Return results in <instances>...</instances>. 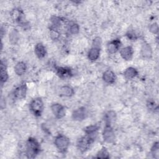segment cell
I'll use <instances>...</instances> for the list:
<instances>
[{
	"instance_id": "14",
	"label": "cell",
	"mask_w": 159,
	"mask_h": 159,
	"mask_svg": "<svg viewBox=\"0 0 159 159\" xmlns=\"http://www.w3.org/2000/svg\"><path fill=\"white\" fill-rule=\"evenodd\" d=\"M103 81L109 84H112L115 83L116 80V75L114 71L111 70H107L105 71L102 74Z\"/></svg>"
},
{
	"instance_id": "24",
	"label": "cell",
	"mask_w": 159,
	"mask_h": 159,
	"mask_svg": "<svg viewBox=\"0 0 159 159\" xmlns=\"http://www.w3.org/2000/svg\"><path fill=\"white\" fill-rule=\"evenodd\" d=\"M150 153L152 155V157L155 159H158L159 158V143L158 142H155L151 148H150Z\"/></svg>"
},
{
	"instance_id": "1",
	"label": "cell",
	"mask_w": 159,
	"mask_h": 159,
	"mask_svg": "<svg viewBox=\"0 0 159 159\" xmlns=\"http://www.w3.org/2000/svg\"><path fill=\"white\" fill-rule=\"evenodd\" d=\"M27 158H34L40 152V145L36 139L29 137L26 142Z\"/></svg>"
},
{
	"instance_id": "19",
	"label": "cell",
	"mask_w": 159,
	"mask_h": 159,
	"mask_svg": "<svg viewBox=\"0 0 159 159\" xmlns=\"http://www.w3.org/2000/svg\"><path fill=\"white\" fill-rule=\"evenodd\" d=\"M139 74L137 70L132 66L127 68L124 71V76L127 80H132L135 78Z\"/></svg>"
},
{
	"instance_id": "8",
	"label": "cell",
	"mask_w": 159,
	"mask_h": 159,
	"mask_svg": "<svg viewBox=\"0 0 159 159\" xmlns=\"http://www.w3.org/2000/svg\"><path fill=\"white\" fill-rule=\"evenodd\" d=\"M88 112L86 107H80L73 111L71 117L74 120L82 121L86 118Z\"/></svg>"
},
{
	"instance_id": "5",
	"label": "cell",
	"mask_w": 159,
	"mask_h": 159,
	"mask_svg": "<svg viewBox=\"0 0 159 159\" xmlns=\"http://www.w3.org/2000/svg\"><path fill=\"white\" fill-rule=\"evenodd\" d=\"M103 140L109 143H114L116 140V135L114 130L111 124H105L102 130Z\"/></svg>"
},
{
	"instance_id": "2",
	"label": "cell",
	"mask_w": 159,
	"mask_h": 159,
	"mask_svg": "<svg viewBox=\"0 0 159 159\" xmlns=\"http://www.w3.org/2000/svg\"><path fill=\"white\" fill-rule=\"evenodd\" d=\"M54 144L59 152L65 153L67 152L70 144L68 137L63 134L57 135L54 139Z\"/></svg>"
},
{
	"instance_id": "30",
	"label": "cell",
	"mask_w": 159,
	"mask_h": 159,
	"mask_svg": "<svg viewBox=\"0 0 159 159\" xmlns=\"http://www.w3.org/2000/svg\"><path fill=\"white\" fill-rule=\"evenodd\" d=\"M101 44H102L101 38L99 37H96L94 39L93 41V45L92 46L98 47V48H101Z\"/></svg>"
},
{
	"instance_id": "22",
	"label": "cell",
	"mask_w": 159,
	"mask_h": 159,
	"mask_svg": "<svg viewBox=\"0 0 159 159\" xmlns=\"http://www.w3.org/2000/svg\"><path fill=\"white\" fill-rule=\"evenodd\" d=\"M104 120L105 121L106 124H111L114 122V120L116 119V114L113 111H107L105 114L104 117Z\"/></svg>"
},
{
	"instance_id": "11",
	"label": "cell",
	"mask_w": 159,
	"mask_h": 159,
	"mask_svg": "<svg viewBox=\"0 0 159 159\" xmlns=\"http://www.w3.org/2000/svg\"><path fill=\"white\" fill-rule=\"evenodd\" d=\"M121 45L122 43L120 39H116L112 40L107 43V50L111 54L116 53L120 49Z\"/></svg>"
},
{
	"instance_id": "3",
	"label": "cell",
	"mask_w": 159,
	"mask_h": 159,
	"mask_svg": "<svg viewBox=\"0 0 159 159\" xmlns=\"http://www.w3.org/2000/svg\"><path fill=\"white\" fill-rule=\"evenodd\" d=\"M95 139L96 138L85 134V135L80 137L77 140L76 147L78 150L82 153L86 152L89 149Z\"/></svg>"
},
{
	"instance_id": "6",
	"label": "cell",
	"mask_w": 159,
	"mask_h": 159,
	"mask_svg": "<svg viewBox=\"0 0 159 159\" xmlns=\"http://www.w3.org/2000/svg\"><path fill=\"white\" fill-rule=\"evenodd\" d=\"M11 16L17 23H18L24 29L28 26L29 24L25 19V16L22 10L17 8L13 9L11 12Z\"/></svg>"
},
{
	"instance_id": "28",
	"label": "cell",
	"mask_w": 159,
	"mask_h": 159,
	"mask_svg": "<svg viewBox=\"0 0 159 159\" xmlns=\"http://www.w3.org/2000/svg\"><path fill=\"white\" fill-rule=\"evenodd\" d=\"M149 30L153 34H157L158 32V25L157 22H153L149 26Z\"/></svg>"
},
{
	"instance_id": "9",
	"label": "cell",
	"mask_w": 159,
	"mask_h": 159,
	"mask_svg": "<svg viewBox=\"0 0 159 159\" xmlns=\"http://www.w3.org/2000/svg\"><path fill=\"white\" fill-rule=\"evenodd\" d=\"M56 73L58 77L63 80L70 78L73 76L72 70L69 67L58 66L56 68Z\"/></svg>"
},
{
	"instance_id": "10",
	"label": "cell",
	"mask_w": 159,
	"mask_h": 159,
	"mask_svg": "<svg viewBox=\"0 0 159 159\" xmlns=\"http://www.w3.org/2000/svg\"><path fill=\"white\" fill-rule=\"evenodd\" d=\"M27 91V84L25 83H22L14 89V97L17 99H23L26 97Z\"/></svg>"
},
{
	"instance_id": "21",
	"label": "cell",
	"mask_w": 159,
	"mask_h": 159,
	"mask_svg": "<svg viewBox=\"0 0 159 159\" xmlns=\"http://www.w3.org/2000/svg\"><path fill=\"white\" fill-rule=\"evenodd\" d=\"M27 70V65L24 61H19L14 66V72L18 76L23 75Z\"/></svg>"
},
{
	"instance_id": "4",
	"label": "cell",
	"mask_w": 159,
	"mask_h": 159,
	"mask_svg": "<svg viewBox=\"0 0 159 159\" xmlns=\"http://www.w3.org/2000/svg\"><path fill=\"white\" fill-rule=\"evenodd\" d=\"M29 109L35 117H40L44 109V104L41 98L33 99L29 104Z\"/></svg>"
},
{
	"instance_id": "31",
	"label": "cell",
	"mask_w": 159,
	"mask_h": 159,
	"mask_svg": "<svg viewBox=\"0 0 159 159\" xmlns=\"http://www.w3.org/2000/svg\"><path fill=\"white\" fill-rule=\"evenodd\" d=\"M126 36L131 40H135L137 39V35L135 34V33L132 31V30H130V31H128L126 34Z\"/></svg>"
},
{
	"instance_id": "18",
	"label": "cell",
	"mask_w": 159,
	"mask_h": 159,
	"mask_svg": "<svg viewBox=\"0 0 159 159\" xmlns=\"http://www.w3.org/2000/svg\"><path fill=\"white\" fill-rule=\"evenodd\" d=\"M60 94L63 97L69 98L73 96L75 94V91L71 86L69 85H65L60 88Z\"/></svg>"
},
{
	"instance_id": "29",
	"label": "cell",
	"mask_w": 159,
	"mask_h": 159,
	"mask_svg": "<svg viewBox=\"0 0 159 159\" xmlns=\"http://www.w3.org/2000/svg\"><path fill=\"white\" fill-rule=\"evenodd\" d=\"M147 106L150 110L154 111L155 109H157V110L158 109V106L157 104H155V102L153 100H151V99L148 100L147 101Z\"/></svg>"
},
{
	"instance_id": "16",
	"label": "cell",
	"mask_w": 159,
	"mask_h": 159,
	"mask_svg": "<svg viewBox=\"0 0 159 159\" xmlns=\"http://www.w3.org/2000/svg\"><path fill=\"white\" fill-rule=\"evenodd\" d=\"M34 53L39 59L43 58L47 55V50L44 45L42 43H37L34 47Z\"/></svg>"
},
{
	"instance_id": "13",
	"label": "cell",
	"mask_w": 159,
	"mask_h": 159,
	"mask_svg": "<svg viewBox=\"0 0 159 159\" xmlns=\"http://www.w3.org/2000/svg\"><path fill=\"white\" fill-rule=\"evenodd\" d=\"M141 55L143 58L146 59H150L152 57L153 55V50L152 47L148 43L144 42L141 47L140 49Z\"/></svg>"
},
{
	"instance_id": "26",
	"label": "cell",
	"mask_w": 159,
	"mask_h": 159,
	"mask_svg": "<svg viewBox=\"0 0 159 159\" xmlns=\"http://www.w3.org/2000/svg\"><path fill=\"white\" fill-rule=\"evenodd\" d=\"M69 32L72 35H76L80 32V26L77 23L73 22L69 25L68 27Z\"/></svg>"
},
{
	"instance_id": "12",
	"label": "cell",
	"mask_w": 159,
	"mask_h": 159,
	"mask_svg": "<svg viewBox=\"0 0 159 159\" xmlns=\"http://www.w3.org/2000/svg\"><path fill=\"white\" fill-rule=\"evenodd\" d=\"M134 52V49L131 46H126L120 49V55L124 60L130 61L133 58Z\"/></svg>"
},
{
	"instance_id": "20",
	"label": "cell",
	"mask_w": 159,
	"mask_h": 159,
	"mask_svg": "<svg viewBox=\"0 0 159 159\" xmlns=\"http://www.w3.org/2000/svg\"><path fill=\"white\" fill-rule=\"evenodd\" d=\"M99 125H91L84 129V131L86 135L96 138L98 131L99 130Z\"/></svg>"
},
{
	"instance_id": "17",
	"label": "cell",
	"mask_w": 159,
	"mask_h": 159,
	"mask_svg": "<svg viewBox=\"0 0 159 159\" xmlns=\"http://www.w3.org/2000/svg\"><path fill=\"white\" fill-rule=\"evenodd\" d=\"M1 84L2 86L9 79V75L7 71V65L2 60L1 61Z\"/></svg>"
},
{
	"instance_id": "27",
	"label": "cell",
	"mask_w": 159,
	"mask_h": 159,
	"mask_svg": "<svg viewBox=\"0 0 159 159\" xmlns=\"http://www.w3.org/2000/svg\"><path fill=\"white\" fill-rule=\"evenodd\" d=\"M50 37L54 40H58L60 36V34L58 29L53 27L52 26H50Z\"/></svg>"
},
{
	"instance_id": "23",
	"label": "cell",
	"mask_w": 159,
	"mask_h": 159,
	"mask_svg": "<svg viewBox=\"0 0 159 159\" xmlns=\"http://www.w3.org/2000/svg\"><path fill=\"white\" fill-rule=\"evenodd\" d=\"M19 37H20L19 32L17 29H14L10 32L9 35V42L12 44L13 45L16 44L19 40Z\"/></svg>"
},
{
	"instance_id": "25",
	"label": "cell",
	"mask_w": 159,
	"mask_h": 159,
	"mask_svg": "<svg viewBox=\"0 0 159 159\" xmlns=\"http://www.w3.org/2000/svg\"><path fill=\"white\" fill-rule=\"evenodd\" d=\"M96 158H109V153L107 148L104 147H102L101 149L98 151V152L96 153Z\"/></svg>"
},
{
	"instance_id": "15",
	"label": "cell",
	"mask_w": 159,
	"mask_h": 159,
	"mask_svg": "<svg viewBox=\"0 0 159 159\" xmlns=\"http://www.w3.org/2000/svg\"><path fill=\"white\" fill-rule=\"evenodd\" d=\"M101 53V48L96 47L92 46L91 48L88 52V58L91 61H96L99 56Z\"/></svg>"
},
{
	"instance_id": "7",
	"label": "cell",
	"mask_w": 159,
	"mask_h": 159,
	"mask_svg": "<svg viewBox=\"0 0 159 159\" xmlns=\"http://www.w3.org/2000/svg\"><path fill=\"white\" fill-rule=\"evenodd\" d=\"M51 111L53 116L58 119H62L65 117L66 112L64 106L60 103H53L52 104Z\"/></svg>"
}]
</instances>
